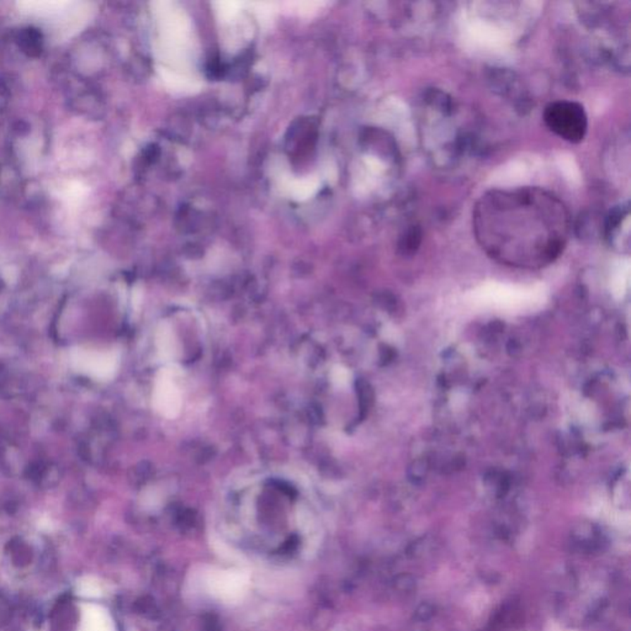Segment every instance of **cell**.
I'll return each instance as SVG.
<instances>
[{"label":"cell","instance_id":"6da1fadb","mask_svg":"<svg viewBox=\"0 0 631 631\" xmlns=\"http://www.w3.org/2000/svg\"><path fill=\"white\" fill-rule=\"evenodd\" d=\"M474 231L496 258L551 262L566 245L570 216L558 197L541 189L492 190L474 207Z\"/></svg>","mask_w":631,"mask_h":631},{"label":"cell","instance_id":"7a4b0ae2","mask_svg":"<svg viewBox=\"0 0 631 631\" xmlns=\"http://www.w3.org/2000/svg\"><path fill=\"white\" fill-rule=\"evenodd\" d=\"M544 121L555 135L568 142H581L587 135V113L576 102L558 100L549 104L544 111Z\"/></svg>","mask_w":631,"mask_h":631},{"label":"cell","instance_id":"3957f363","mask_svg":"<svg viewBox=\"0 0 631 631\" xmlns=\"http://www.w3.org/2000/svg\"><path fill=\"white\" fill-rule=\"evenodd\" d=\"M153 408L158 415L168 419L179 416L183 407V400L179 387L173 380L169 369H161L158 372L154 390H153Z\"/></svg>","mask_w":631,"mask_h":631},{"label":"cell","instance_id":"277c9868","mask_svg":"<svg viewBox=\"0 0 631 631\" xmlns=\"http://www.w3.org/2000/svg\"><path fill=\"white\" fill-rule=\"evenodd\" d=\"M73 365L77 370L93 379L110 380L118 372V353L77 350L73 353Z\"/></svg>","mask_w":631,"mask_h":631},{"label":"cell","instance_id":"5b68a950","mask_svg":"<svg viewBox=\"0 0 631 631\" xmlns=\"http://www.w3.org/2000/svg\"><path fill=\"white\" fill-rule=\"evenodd\" d=\"M573 544L582 553H596L602 549L604 544L602 534L591 527L582 528L573 533Z\"/></svg>","mask_w":631,"mask_h":631},{"label":"cell","instance_id":"8992f818","mask_svg":"<svg viewBox=\"0 0 631 631\" xmlns=\"http://www.w3.org/2000/svg\"><path fill=\"white\" fill-rule=\"evenodd\" d=\"M156 345H157L158 353L161 357H164L166 360H171L176 357V354L179 352L178 347V341H176V334L173 332L169 323H161L158 327L157 334H156Z\"/></svg>","mask_w":631,"mask_h":631},{"label":"cell","instance_id":"52a82bcc","mask_svg":"<svg viewBox=\"0 0 631 631\" xmlns=\"http://www.w3.org/2000/svg\"><path fill=\"white\" fill-rule=\"evenodd\" d=\"M245 582L243 577L237 573H223L219 576L215 582L216 592L220 593L221 597L232 599L238 597L245 589Z\"/></svg>","mask_w":631,"mask_h":631},{"label":"cell","instance_id":"ba28073f","mask_svg":"<svg viewBox=\"0 0 631 631\" xmlns=\"http://www.w3.org/2000/svg\"><path fill=\"white\" fill-rule=\"evenodd\" d=\"M18 44L24 54L31 57H37L44 49V37L39 30L26 27L20 31Z\"/></svg>","mask_w":631,"mask_h":631},{"label":"cell","instance_id":"9c48e42d","mask_svg":"<svg viewBox=\"0 0 631 631\" xmlns=\"http://www.w3.org/2000/svg\"><path fill=\"white\" fill-rule=\"evenodd\" d=\"M434 613H436V608L433 607L431 604H429V603H422L421 606L417 608L416 619L421 620V622H426V620H429L434 615Z\"/></svg>","mask_w":631,"mask_h":631},{"label":"cell","instance_id":"30bf717a","mask_svg":"<svg viewBox=\"0 0 631 631\" xmlns=\"http://www.w3.org/2000/svg\"><path fill=\"white\" fill-rule=\"evenodd\" d=\"M419 238H421V235H419V232H416V230H411L408 233H407L406 237H405V243H403V250H415V248L418 247L419 245Z\"/></svg>","mask_w":631,"mask_h":631},{"label":"cell","instance_id":"8fae6325","mask_svg":"<svg viewBox=\"0 0 631 631\" xmlns=\"http://www.w3.org/2000/svg\"><path fill=\"white\" fill-rule=\"evenodd\" d=\"M396 583L397 587L401 592H411L412 589L415 588V580L408 575H401L400 577L397 578Z\"/></svg>","mask_w":631,"mask_h":631},{"label":"cell","instance_id":"7c38bea8","mask_svg":"<svg viewBox=\"0 0 631 631\" xmlns=\"http://www.w3.org/2000/svg\"><path fill=\"white\" fill-rule=\"evenodd\" d=\"M348 374L343 367H336L332 372V381L337 386H342L344 382L347 381Z\"/></svg>","mask_w":631,"mask_h":631}]
</instances>
